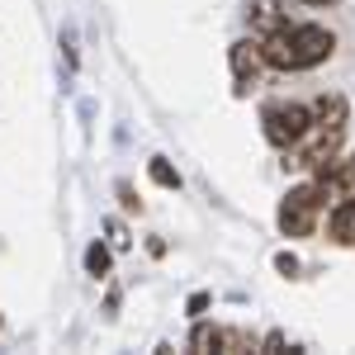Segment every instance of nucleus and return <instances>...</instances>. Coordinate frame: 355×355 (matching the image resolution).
<instances>
[{
	"label": "nucleus",
	"instance_id": "obj_1",
	"mask_svg": "<svg viewBox=\"0 0 355 355\" xmlns=\"http://www.w3.org/2000/svg\"><path fill=\"white\" fill-rule=\"evenodd\" d=\"M327 180H308V185H294L279 204V232L284 237H308L318 227V214L327 204Z\"/></svg>",
	"mask_w": 355,
	"mask_h": 355
},
{
	"label": "nucleus",
	"instance_id": "obj_2",
	"mask_svg": "<svg viewBox=\"0 0 355 355\" xmlns=\"http://www.w3.org/2000/svg\"><path fill=\"white\" fill-rule=\"evenodd\" d=\"M308 119H313V114H308V105H284V100H279V105H266V110H261V133H266V142H270V147L289 152V147L303 137Z\"/></svg>",
	"mask_w": 355,
	"mask_h": 355
},
{
	"label": "nucleus",
	"instance_id": "obj_3",
	"mask_svg": "<svg viewBox=\"0 0 355 355\" xmlns=\"http://www.w3.org/2000/svg\"><path fill=\"white\" fill-rule=\"evenodd\" d=\"M289 48H294V71H308L336 53V38L322 24H289Z\"/></svg>",
	"mask_w": 355,
	"mask_h": 355
},
{
	"label": "nucleus",
	"instance_id": "obj_4",
	"mask_svg": "<svg viewBox=\"0 0 355 355\" xmlns=\"http://www.w3.org/2000/svg\"><path fill=\"white\" fill-rule=\"evenodd\" d=\"M261 71H266V57H261V48H256V38L232 43V81H237V95H246L251 85L261 81Z\"/></svg>",
	"mask_w": 355,
	"mask_h": 355
},
{
	"label": "nucleus",
	"instance_id": "obj_5",
	"mask_svg": "<svg viewBox=\"0 0 355 355\" xmlns=\"http://www.w3.org/2000/svg\"><path fill=\"white\" fill-rule=\"evenodd\" d=\"M327 237L341 246H355V199H336V209L327 218Z\"/></svg>",
	"mask_w": 355,
	"mask_h": 355
},
{
	"label": "nucleus",
	"instance_id": "obj_6",
	"mask_svg": "<svg viewBox=\"0 0 355 355\" xmlns=\"http://www.w3.org/2000/svg\"><path fill=\"white\" fill-rule=\"evenodd\" d=\"M246 19H251V28H256V38L270 33V28H279V24H289L284 10H279V0H251V5H246Z\"/></svg>",
	"mask_w": 355,
	"mask_h": 355
},
{
	"label": "nucleus",
	"instance_id": "obj_7",
	"mask_svg": "<svg viewBox=\"0 0 355 355\" xmlns=\"http://www.w3.org/2000/svg\"><path fill=\"white\" fill-rule=\"evenodd\" d=\"M322 180H327V190H336L341 199H355V152H351V162H336V166H331Z\"/></svg>",
	"mask_w": 355,
	"mask_h": 355
},
{
	"label": "nucleus",
	"instance_id": "obj_8",
	"mask_svg": "<svg viewBox=\"0 0 355 355\" xmlns=\"http://www.w3.org/2000/svg\"><path fill=\"white\" fill-rule=\"evenodd\" d=\"M190 346H194V351H218V346H223V327H214V322H199V327L190 331Z\"/></svg>",
	"mask_w": 355,
	"mask_h": 355
},
{
	"label": "nucleus",
	"instance_id": "obj_9",
	"mask_svg": "<svg viewBox=\"0 0 355 355\" xmlns=\"http://www.w3.org/2000/svg\"><path fill=\"white\" fill-rule=\"evenodd\" d=\"M85 270L95 275V279H100V275H110V246H90V251H85Z\"/></svg>",
	"mask_w": 355,
	"mask_h": 355
},
{
	"label": "nucleus",
	"instance_id": "obj_10",
	"mask_svg": "<svg viewBox=\"0 0 355 355\" xmlns=\"http://www.w3.org/2000/svg\"><path fill=\"white\" fill-rule=\"evenodd\" d=\"M147 171H152V180H157L162 190H180V175H175V171H171V166H166L162 157H157V162L147 166Z\"/></svg>",
	"mask_w": 355,
	"mask_h": 355
},
{
	"label": "nucleus",
	"instance_id": "obj_11",
	"mask_svg": "<svg viewBox=\"0 0 355 355\" xmlns=\"http://www.w3.org/2000/svg\"><path fill=\"white\" fill-rule=\"evenodd\" d=\"M303 5H341V0H303Z\"/></svg>",
	"mask_w": 355,
	"mask_h": 355
}]
</instances>
